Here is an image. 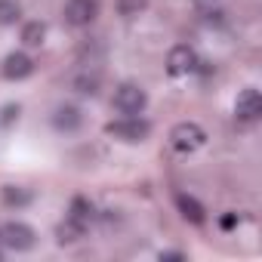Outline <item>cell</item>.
I'll return each mask as SVG.
<instances>
[{"label":"cell","instance_id":"cell-12","mask_svg":"<svg viewBox=\"0 0 262 262\" xmlns=\"http://www.w3.org/2000/svg\"><path fill=\"white\" fill-rule=\"evenodd\" d=\"M83 234H86V225H80V222H74V219H68V216H65V219L59 222V228H56V241H59L62 247H65V244H77Z\"/></svg>","mask_w":262,"mask_h":262},{"label":"cell","instance_id":"cell-10","mask_svg":"<svg viewBox=\"0 0 262 262\" xmlns=\"http://www.w3.org/2000/svg\"><path fill=\"white\" fill-rule=\"evenodd\" d=\"M50 123L59 129V133H74V129H80V123H83V114H80L77 105H59L50 114Z\"/></svg>","mask_w":262,"mask_h":262},{"label":"cell","instance_id":"cell-16","mask_svg":"<svg viewBox=\"0 0 262 262\" xmlns=\"http://www.w3.org/2000/svg\"><path fill=\"white\" fill-rule=\"evenodd\" d=\"M22 22V4L19 0H0V25Z\"/></svg>","mask_w":262,"mask_h":262},{"label":"cell","instance_id":"cell-11","mask_svg":"<svg viewBox=\"0 0 262 262\" xmlns=\"http://www.w3.org/2000/svg\"><path fill=\"white\" fill-rule=\"evenodd\" d=\"M99 86H102V74H99V71H90V68H83V71L71 80V90L80 93V96H99Z\"/></svg>","mask_w":262,"mask_h":262},{"label":"cell","instance_id":"cell-7","mask_svg":"<svg viewBox=\"0 0 262 262\" xmlns=\"http://www.w3.org/2000/svg\"><path fill=\"white\" fill-rule=\"evenodd\" d=\"M259 114H262V96H259V90L256 86L241 90L237 102H234V120L237 123H253V120H259Z\"/></svg>","mask_w":262,"mask_h":262},{"label":"cell","instance_id":"cell-20","mask_svg":"<svg viewBox=\"0 0 262 262\" xmlns=\"http://www.w3.org/2000/svg\"><path fill=\"white\" fill-rule=\"evenodd\" d=\"M219 225H222L225 231H228V228H234V225H237V213H228V216H222V219H219Z\"/></svg>","mask_w":262,"mask_h":262},{"label":"cell","instance_id":"cell-6","mask_svg":"<svg viewBox=\"0 0 262 262\" xmlns=\"http://www.w3.org/2000/svg\"><path fill=\"white\" fill-rule=\"evenodd\" d=\"M62 16L71 28H90L99 19V0H68Z\"/></svg>","mask_w":262,"mask_h":262},{"label":"cell","instance_id":"cell-17","mask_svg":"<svg viewBox=\"0 0 262 262\" xmlns=\"http://www.w3.org/2000/svg\"><path fill=\"white\" fill-rule=\"evenodd\" d=\"M0 194H4V204H7V207H16V210L31 204V194H28V191H22V188H16V185H7Z\"/></svg>","mask_w":262,"mask_h":262},{"label":"cell","instance_id":"cell-8","mask_svg":"<svg viewBox=\"0 0 262 262\" xmlns=\"http://www.w3.org/2000/svg\"><path fill=\"white\" fill-rule=\"evenodd\" d=\"M0 71H4L7 80H25V77L34 74V59L28 53H10L4 59V68H0Z\"/></svg>","mask_w":262,"mask_h":262},{"label":"cell","instance_id":"cell-14","mask_svg":"<svg viewBox=\"0 0 262 262\" xmlns=\"http://www.w3.org/2000/svg\"><path fill=\"white\" fill-rule=\"evenodd\" d=\"M43 40H47V25L40 19L22 25V43L25 47H43Z\"/></svg>","mask_w":262,"mask_h":262},{"label":"cell","instance_id":"cell-18","mask_svg":"<svg viewBox=\"0 0 262 262\" xmlns=\"http://www.w3.org/2000/svg\"><path fill=\"white\" fill-rule=\"evenodd\" d=\"M19 114H22V108H19V105H7V108H0V126H13V123L19 120Z\"/></svg>","mask_w":262,"mask_h":262},{"label":"cell","instance_id":"cell-13","mask_svg":"<svg viewBox=\"0 0 262 262\" xmlns=\"http://www.w3.org/2000/svg\"><path fill=\"white\" fill-rule=\"evenodd\" d=\"M68 219H74V222H80V225L90 228V222L96 219V207H93L86 198H74L71 207H68Z\"/></svg>","mask_w":262,"mask_h":262},{"label":"cell","instance_id":"cell-21","mask_svg":"<svg viewBox=\"0 0 262 262\" xmlns=\"http://www.w3.org/2000/svg\"><path fill=\"white\" fill-rule=\"evenodd\" d=\"M158 259H185V253H179V250H167V253H158Z\"/></svg>","mask_w":262,"mask_h":262},{"label":"cell","instance_id":"cell-9","mask_svg":"<svg viewBox=\"0 0 262 262\" xmlns=\"http://www.w3.org/2000/svg\"><path fill=\"white\" fill-rule=\"evenodd\" d=\"M176 210H179V216L185 219V222H191V225H204L207 222V210H204V204L194 198V194H185V191H176Z\"/></svg>","mask_w":262,"mask_h":262},{"label":"cell","instance_id":"cell-5","mask_svg":"<svg viewBox=\"0 0 262 262\" xmlns=\"http://www.w3.org/2000/svg\"><path fill=\"white\" fill-rule=\"evenodd\" d=\"M198 65H201V59L188 43H176L167 53V74L170 77H188V74L198 71Z\"/></svg>","mask_w":262,"mask_h":262},{"label":"cell","instance_id":"cell-3","mask_svg":"<svg viewBox=\"0 0 262 262\" xmlns=\"http://www.w3.org/2000/svg\"><path fill=\"white\" fill-rule=\"evenodd\" d=\"M105 133L120 139V142H145L151 136V123L145 117H120V120H111L105 123Z\"/></svg>","mask_w":262,"mask_h":262},{"label":"cell","instance_id":"cell-22","mask_svg":"<svg viewBox=\"0 0 262 262\" xmlns=\"http://www.w3.org/2000/svg\"><path fill=\"white\" fill-rule=\"evenodd\" d=\"M194 4H201V7H207V4H213V0H194Z\"/></svg>","mask_w":262,"mask_h":262},{"label":"cell","instance_id":"cell-2","mask_svg":"<svg viewBox=\"0 0 262 262\" xmlns=\"http://www.w3.org/2000/svg\"><path fill=\"white\" fill-rule=\"evenodd\" d=\"M111 105L123 114V117H136L148 108V93L139 83H120L111 96Z\"/></svg>","mask_w":262,"mask_h":262},{"label":"cell","instance_id":"cell-23","mask_svg":"<svg viewBox=\"0 0 262 262\" xmlns=\"http://www.w3.org/2000/svg\"><path fill=\"white\" fill-rule=\"evenodd\" d=\"M0 256H4V253H0Z\"/></svg>","mask_w":262,"mask_h":262},{"label":"cell","instance_id":"cell-19","mask_svg":"<svg viewBox=\"0 0 262 262\" xmlns=\"http://www.w3.org/2000/svg\"><path fill=\"white\" fill-rule=\"evenodd\" d=\"M222 16H225L222 10H213V13H204V25H219V22H222Z\"/></svg>","mask_w":262,"mask_h":262},{"label":"cell","instance_id":"cell-1","mask_svg":"<svg viewBox=\"0 0 262 262\" xmlns=\"http://www.w3.org/2000/svg\"><path fill=\"white\" fill-rule=\"evenodd\" d=\"M170 148L176 151V155H194L198 148H204L207 145V129L201 126V123H194V120H179L173 129H170Z\"/></svg>","mask_w":262,"mask_h":262},{"label":"cell","instance_id":"cell-15","mask_svg":"<svg viewBox=\"0 0 262 262\" xmlns=\"http://www.w3.org/2000/svg\"><path fill=\"white\" fill-rule=\"evenodd\" d=\"M114 10L123 19H136V16H142L148 10V0H114Z\"/></svg>","mask_w":262,"mask_h":262},{"label":"cell","instance_id":"cell-4","mask_svg":"<svg viewBox=\"0 0 262 262\" xmlns=\"http://www.w3.org/2000/svg\"><path fill=\"white\" fill-rule=\"evenodd\" d=\"M0 244L7 250H16V253H28V250H34L37 234L25 222H7V225H0Z\"/></svg>","mask_w":262,"mask_h":262}]
</instances>
